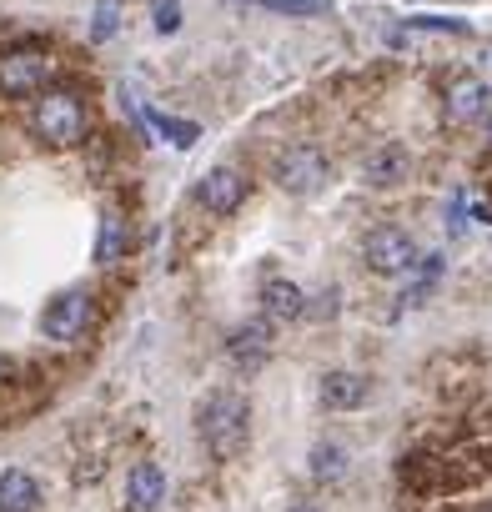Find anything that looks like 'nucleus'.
Listing matches in <instances>:
<instances>
[{
  "mask_svg": "<svg viewBox=\"0 0 492 512\" xmlns=\"http://www.w3.org/2000/svg\"><path fill=\"white\" fill-rule=\"evenodd\" d=\"M196 427H201L206 447L226 462V457H236V452L246 447V437H252V407H246V397H241V392L216 387V392L201 402Z\"/></svg>",
  "mask_w": 492,
  "mask_h": 512,
  "instance_id": "obj_1",
  "label": "nucleus"
},
{
  "mask_svg": "<svg viewBox=\"0 0 492 512\" xmlns=\"http://www.w3.org/2000/svg\"><path fill=\"white\" fill-rule=\"evenodd\" d=\"M86 106L71 96V91H46L36 96V111H31V131L46 141V146H81L86 141Z\"/></svg>",
  "mask_w": 492,
  "mask_h": 512,
  "instance_id": "obj_2",
  "label": "nucleus"
},
{
  "mask_svg": "<svg viewBox=\"0 0 492 512\" xmlns=\"http://www.w3.org/2000/svg\"><path fill=\"white\" fill-rule=\"evenodd\" d=\"M362 262H367V272H377V277H402V272L417 267V241H412L407 226H377V231H367V241H362Z\"/></svg>",
  "mask_w": 492,
  "mask_h": 512,
  "instance_id": "obj_3",
  "label": "nucleus"
},
{
  "mask_svg": "<svg viewBox=\"0 0 492 512\" xmlns=\"http://www.w3.org/2000/svg\"><path fill=\"white\" fill-rule=\"evenodd\" d=\"M332 181V161L317 151V146H292V151H282V161H277V186L287 191V196H312V191H322Z\"/></svg>",
  "mask_w": 492,
  "mask_h": 512,
  "instance_id": "obj_4",
  "label": "nucleus"
},
{
  "mask_svg": "<svg viewBox=\"0 0 492 512\" xmlns=\"http://www.w3.org/2000/svg\"><path fill=\"white\" fill-rule=\"evenodd\" d=\"M91 322H96V302H91V292L76 287V292H61V297L46 307L41 332H46L51 342H81Z\"/></svg>",
  "mask_w": 492,
  "mask_h": 512,
  "instance_id": "obj_5",
  "label": "nucleus"
},
{
  "mask_svg": "<svg viewBox=\"0 0 492 512\" xmlns=\"http://www.w3.org/2000/svg\"><path fill=\"white\" fill-rule=\"evenodd\" d=\"M226 357H231V367L236 372H262L267 362H272V322L267 317H257V322H246V327H236L231 332V342H226Z\"/></svg>",
  "mask_w": 492,
  "mask_h": 512,
  "instance_id": "obj_6",
  "label": "nucleus"
},
{
  "mask_svg": "<svg viewBox=\"0 0 492 512\" xmlns=\"http://www.w3.org/2000/svg\"><path fill=\"white\" fill-rule=\"evenodd\" d=\"M196 201L211 211V216H231L241 201H246V176L236 166H211L196 186Z\"/></svg>",
  "mask_w": 492,
  "mask_h": 512,
  "instance_id": "obj_7",
  "label": "nucleus"
},
{
  "mask_svg": "<svg viewBox=\"0 0 492 512\" xmlns=\"http://www.w3.org/2000/svg\"><path fill=\"white\" fill-rule=\"evenodd\" d=\"M487 116H492V86L482 76H457L447 86V121L472 126V121H487Z\"/></svg>",
  "mask_w": 492,
  "mask_h": 512,
  "instance_id": "obj_8",
  "label": "nucleus"
},
{
  "mask_svg": "<svg viewBox=\"0 0 492 512\" xmlns=\"http://www.w3.org/2000/svg\"><path fill=\"white\" fill-rule=\"evenodd\" d=\"M407 171H412V151L402 141H382L362 156V181L367 186H397V181H407Z\"/></svg>",
  "mask_w": 492,
  "mask_h": 512,
  "instance_id": "obj_9",
  "label": "nucleus"
},
{
  "mask_svg": "<svg viewBox=\"0 0 492 512\" xmlns=\"http://www.w3.org/2000/svg\"><path fill=\"white\" fill-rule=\"evenodd\" d=\"M46 71H51V61L46 56H6L0 61V91L6 96H41L46 91Z\"/></svg>",
  "mask_w": 492,
  "mask_h": 512,
  "instance_id": "obj_10",
  "label": "nucleus"
},
{
  "mask_svg": "<svg viewBox=\"0 0 492 512\" xmlns=\"http://www.w3.org/2000/svg\"><path fill=\"white\" fill-rule=\"evenodd\" d=\"M166 502V472L156 462H136L126 472V507L131 512H156Z\"/></svg>",
  "mask_w": 492,
  "mask_h": 512,
  "instance_id": "obj_11",
  "label": "nucleus"
},
{
  "mask_svg": "<svg viewBox=\"0 0 492 512\" xmlns=\"http://www.w3.org/2000/svg\"><path fill=\"white\" fill-rule=\"evenodd\" d=\"M262 317H267L272 327L307 317V297H302V287H297V282H267V287H262Z\"/></svg>",
  "mask_w": 492,
  "mask_h": 512,
  "instance_id": "obj_12",
  "label": "nucleus"
},
{
  "mask_svg": "<svg viewBox=\"0 0 492 512\" xmlns=\"http://www.w3.org/2000/svg\"><path fill=\"white\" fill-rule=\"evenodd\" d=\"M367 377L362 372H327L322 377V407L327 412H352V407H362L367 402Z\"/></svg>",
  "mask_w": 492,
  "mask_h": 512,
  "instance_id": "obj_13",
  "label": "nucleus"
},
{
  "mask_svg": "<svg viewBox=\"0 0 492 512\" xmlns=\"http://www.w3.org/2000/svg\"><path fill=\"white\" fill-rule=\"evenodd\" d=\"M41 507V482L21 467L0 472V512H36Z\"/></svg>",
  "mask_w": 492,
  "mask_h": 512,
  "instance_id": "obj_14",
  "label": "nucleus"
},
{
  "mask_svg": "<svg viewBox=\"0 0 492 512\" xmlns=\"http://www.w3.org/2000/svg\"><path fill=\"white\" fill-rule=\"evenodd\" d=\"M126 246H131V226H126V216H121V211H101V236H96V262H101V267L121 262V256H126Z\"/></svg>",
  "mask_w": 492,
  "mask_h": 512,
  "instance_id": "obj_15",
  "label": "nucleus"
},
{
  "mask_svg": "<svg viewBox=\"0 0 492 512\" xmlns=\"http://www.w3.org/2000/svg\"><path fill=\"white\" fill-rule=\"evenodd\" d=\"M412 36H472V26L467 21H447V16H412L407 26L387 31V46H402Z\"/></svg>",
  "mask_w": 492,
  "mask_h": 512,
  "instance_id": "obj_16",
  "label": "nucleus"
},
{
  "mask_svg": "<svg viewBox=\"0 0 492 512\" xmlns=\"http://www.w3.org/2000/svg\"><path fill=\"white\" fill-rule=\"evenodd\" d=\"M347 467H352V462H347V447H342V442H317V447H312V477H317V482H342Z\"/></svg>",
  "mask_w": 492,
  "mask_h": 512,
  "instance_id": "obj_17",
  "label": "nucleus"
},
{
  "mask_svg": "<svg viewBox=\"0 0 492 512\" xmlns=\"http://www.w3.org/2000/svg\"><path fill=\"white\" fill-rule=\"evenodd\" d=\"M126 21V0H96V11H91V41H111Z\"/></svg>",
  "mask_w": 492,
  "mask_h": 512,
  "instance_id": "obj_18",
  "label": "nucleus"
},
{
  "mask_svg": "<svg viewBox=\"0 0 492 512\" xmlns=\"http://www.w3.org/2000/svg\"><path fill=\"white\" fill-rule=\"evenodd\" d=\"M146 116H151V126H156L171 146H181V151L196 146V136H201V126H191V121H171V116H161V111H146Z\"/></svg>",
  "mask_w": 492,
  "mask_h": 512,
  "instance_id": "obj_19",
  "label": "nucleus"
},
{
  "mask_svg": "<svg viewBox=\"0 0 492 512\" xmlns=\"http://www.w3.org/2000/svg\"><path fill=\"white\" fill-rule=\"evenodd\" d=\"M262 11H277V16H327L332 0H252Z\"/></svg>",
  "mask_w": 492,
  "mask_h": 512,
  "instance_id": "obj_20",
  "label": "nucleus"
},
{
  "mask_svg": "<svg viewBox=\"0 0 492 512\" xmlns=\"http://www.w3.org/2000/svg\"><path fill=\"white\" fill-rule=\"evenodd\" d=\"M151 21H156L161 36H176L181 31V6L176 0H151Z\"/></svg>",
  "mask_w": 492,
  "mask_h": 512,
  "instance_id": "obj_21",
  "label": "nucleus"
},
{
  "mask_svg": "<svg viewBox=\"0 0 492 512\" xmlns=\"http://www.w3.org/2000/svg\"><path fill=\"white\" fill-rule=\"evenodd\" d=\"M307 312H317V317H337V287L317 292V302H307Z\"/></svg>",
  "mask_w": 492,
  "mask_h": 512,
  "instance_id": "obj_22",
  "label": "nucleus"
},
{
  "mask_svg": "<svg viewBox=\"0 0 492 512\" xmlns=\"http://www.w3.org/2000/svg\"><path fill=\"white\" fill-rule=\"evenodd\" d=\"M292 512H322V507H312V502H297V507H292Z\"/></svg>",
  "mask_w": 492,
  "mask_h": 512,
  "instance_id": "obj_23",
  "label": "nucleus"
},
{
  "mask_svg": "<svg viewBox=\"0 0 492 512\" xmlns=\"http://www.w3.org/2000/svg\"><path fill=\"white\" fill-rule=\"evenodd\" d=\"M462 512H492V502H477V507H462Z\"/></svg>",
  "mask_w": 492,
  "mask_h": 512,
  "instance_id": "obj_24",
  "label": "nucleus"
},
{
  "mask_svg": "<svg viewBox=\"0 0 492 512\" xmlns=\"http://www.w3.org/2000/svg\"><path fill=\"white\" fill-rule=\"evenodd\" d=\"M487 141H492V116H487Z\"/></svg>",
  "mask_w": 492,
  "mask_h": 512,
  "instance_id": "obj_25",
  "label": "nucleus"
},
{
  "mask_svg": "<svg viewBox=\"0 0 492 512\" xmlns=\"http://www.w3.org/2000/svg\"><path fill=\"white\" fill-rule=\"evenodd\" d=\"M0 382H6V362H0Z\"/></svg>",
  "mask_w": 492,
  "mask_h": 512,
  "instance_id": "obj_26",
  "label": "nucleus"
}]
</instances>
